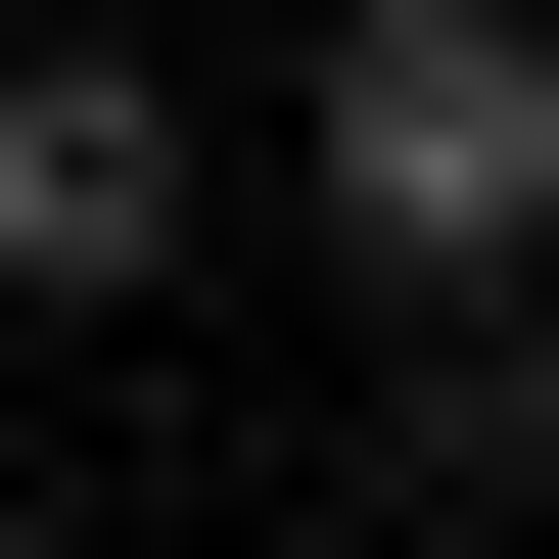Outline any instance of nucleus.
I'll list each match as a JSON object with an SVG mask.
<instances>
[{"label":"nucleus","instance_id":"1","mask_svg":"<svg viewBox=\"0 0 559 559\" xmlns=\"http://www.w3.org/2000/svg\"><path fill=\"white\" fill-rule=\"evenodd\" d=\"M280 187H326L373 280H559V47H513V0H373V47L280 94Z\"/></svg>","mask_w":559,"mask_h":559},{"label":"nucleus","instance_id":"2","mask_svg":"<svg viewBox=\"0 0 559 559\" xmlns=\"http://www.w3.org/2000/svg\"><path fill=\"white\" fill-rule=\"evenodd\" d=\"M0 280H47V326L187 280V94H140V47H0Z\"/></svg>","mask_w":559,"mask_h":559}]
</instances>
